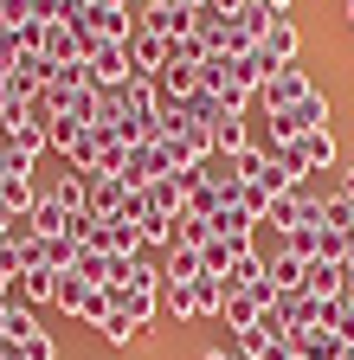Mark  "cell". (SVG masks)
<instances>
[{
	"instance_id": "obj_1",
	"label": "cell",
	"mask_w": 354,
	"mask_h": 360,
	"mask_svg": "<svg viewBox=\"0 0 354 360\" xmlns=\"http://www.w3.org/2000/svg\"><path fill=\"white\" fill-rule=\"evenodd\" d=\"M309 129H335V97L329 90H309L296 110H277L271 116V142H303Z\"/></svg>"
},
{
	"instance_id": "obj_2",
	"label": "cell",
	"mask_w": 354,
	"mask_h": 360,
	"mask_svg": "<svg viewBox=\"0 0 354 360\" xmlns=\"http://www.w3.org/2000/svg\"><path fill=\"white\" fill-rule=\"evenodd\" d=\"M309 180V161H303V142H264V174H258V187L264 193H296Z\"/></svg>"
},
{
	"instance_id": "obj_3",
	"label": "cell",
	"mask_w": 354,
	"mask_h": 360,
	"mask_svg": "<svg viewBox=\"0 0 354 360\" xmlns=\"http://www.w3.org/2000/svg\"><path fill=\"white\" fill-rule=\"evenodd\" d=\"M309 90H316V77H309L303 65H277L271 77H264V90H258V103H264V116H277V110H296Z\"/></svg>"
},
{
	"instance_id": "obj_4",
	"label": "cell",
	"mask_w": 354,
	"mask_h": 360,
	"mask_svg": "<svg viewBox=\"0 0 354 360\" xmlns=\"http://www.w3.org/2000/svg\"><path fill=\"white\" fill-rule=\"evenodd\" d=\"M264 225H277V238H284V232H303V225H322V200L309 193V187L277 193V200H271V219H264Z\"/></svg>"
},
{
	"instance_id": "obj_5",
	"label": "cell",
	"mask_w": 354,
	"mask_h": 360,
	"mask_svg": "<svg viewBox=\"0 0 354 360\" xmlns=\"http://www.w3.org/2000/svg\"><path fill=\"white\" fill-rule=\"evenodd\" d=\"M258 52L271 58V65H303V26H296L290 13H277V20H271V32L258 39Z\"/></svg>"
},
{
	"instance_id": "obj_6",
	"label": "cell",
	"mask_w": 354,
	"mask_h": 360,
	"mask_svg": "<svg viewBox=\"0 0 354 360\" xmlns=\"http://www.w3.org/2000/svg\"><path fill=\"white\" fill-rule=\"evenodd\" d=\"M341 283H348V257H309L303 264V290L316 296V302L341 296Z\"/></svg>"
},
{
	"instance_id": "obj_7",
	"label": "cell",
	"mask_w": 354,
	"mask_h": 360,
	"mask_svg": "<svg viewBox=\"0 0 354 360\" xmlns=\"http://www.w3.org/2000/svg\"><path fill=\"white\" fill-rule=\"evenodd\" d=\"M206 232H213L219 245H232V251H251V238H258V219H245L239 206H219V212L206 219Z\"/></svg>"
},
{
	"instance_id": "obj_8",
	"label": "cell",
	"mask_w": 354,
	"mask_h": 360,
	"mask_svg": "<svg viewBox=\"0 0 354 360\" xmlns=\"http://www.w3.org/2000/svg\"><path fill=\"white\" fill-rule=\"evenodd\" d=\"M0 135H7V142H13L20 155H32V161H39V155H46V148H52V135H46V129H39V122H26V116H20V103H13L7 116H0Z\"/></svg>"
},
{
	"instance_id": "obj_9",
	"label": "cell",
	"mask_w": 354,
	"mask_h": 360,
	"mask_svg": "<svg viewBox=\"0 0 354 360\" xmlns=\"http://www.w3.org/2000/svg\"><path fill=\"white\" fill-rule=\"evenodd\" d=\"M161 65H167V39H155V32H129V71L136 77H161Z\"/></svg>"
},
{
	"instance_id": "obj_10",
	"label": "cell",
	"mask_w": 354,
	"mask_h": 360,
	"mask_svg": "<svg viewBox=\"0 0 354 360\" xmlns=\"http://www.w3.org/2000/svg\"><path fill=\"white\" fill-rule=\"evenodd\" d=\"M58 283H65V270H52V264H39V270H26V277H20V302L26 309H46V302H58Z\"/></svg>"
},
{
	"instance_id": "obj_11",
	"label": "cell",
	"mask_w": 354,
	"mask_h": 360,
	"mask_svg": "<svg viewBox=\"0 0 354 360\" xmlns=\"http://www.w3.org/2000/svg\"><path fill=\"white\" fill-rule=\"evenodd\" d=\"M91 26H97V39H116V45H129V32H136V7L97 0V7H91Z\"/></svg>"
},
{
	"instance_id": "obj_12",
	"label": "cell",
	"mask_w": 354,
	"mask_h": 360,
	"mask_svg": "<svg viewBox=\"0 0 354 360\" xmlns=\"http://www.w3.org/2000/svg\"><path fill=\"white\" fill-rule=\"evenodd\" d=\"M26 225H32L39 238H65V232H71V212L58 206V193H39L32 212H26Z\"/></svg>"
},
{
	"instance_id": "obj_13",
	"label": "cell",
	"mask_w": 354,
	"mask_h": 360,
	"mask_svg": "<svg viewBox=\"0 0 354 360\" xmlns=\"http://www.w3.org/2000/svg\"><path fill=\"white\" fill-rule=\"evenodd\" d=\"M116 309L148 335V328H155V315H161V296H155V290H122V283H116Z\"/></svg>"
},
{
	"instance_id": "obj_14",
	"label": "cell",
	"mask_w": 354,
	"mask_h": 360,
	"mask_svg": "<svg viewBox=\"0 0 354 360\" xmlns=\"http://www.w3.org/2000/svg\"><path fill=\"white\" fill-rule=\"evenodd\" d=\"M303 161H309V174H335V161H341V142H335V129H309L303 135Z\"/></svg>"
},
{
	"instance_id": "obj_15",
	"label": "cell",
	"mask_w": 354,
	"mask_h": 360,
	"mask_svg": "<svg viewBox=\"0 0 354 360\" xmlns=\"http://www.w3.org/2000/svg\"><path fill=\"white\" fill-rule=\"evenodd\" d=\"M116 283H122V290H155V296H161V257H155V251H136V257L122 264Z\"/></svg>"
},
{
	"instance_id": "obj_16",
	"label": "cell",
	"mask_w": 354,
	"mask_h": 360,
	"mask_svg": "<svg viewBox=\"0 0 354 360\" xmlns=\"http://www.w3.org/2000/svg\"><path fill=\"white\" fill-rule=\"evenodd\" d=\"M194 277H206L194 245H174V251H161V283H194Z\"/></svg>"
},
{
	"instance_id": "obj_17",
	"label": "cell",
	"mask_w": 354,
	"mask_h": 360,
	"mask_svg": "<svg viewBox=\"0 0 354 360\" xmlns=\"http://www.w3.org/2000/svg\"><path fill=\"white\" fill-rule=\"evenodd\" d=\"M264 277H271V257H258V245H251V251H239V257H232L226 290H251V283H264Z\"/></svg>"
},
{
	"instance_id": "obj_18",
	"label": "cell",
	"mask_w": 354,
	"mask_h": 360,
	"mask_svg": "<svg viewBox=\"0 0 354 360\" xmlns=\"http://www.w3.org/2000/svg\"><path fill=\"white\" fill-rule=\"evenodd\" d=\"M136 232H142V251H155V257H161V251H174V212H155V206H148Z\"/></svg>"
},
{
	"instance_id": "obj_19",
	"label": "cell",
	"mask_w": 354,
	"mask_h": 360,
	"mask_svg": "<svg viewBox=\"0 0 354 360\" xmlns=\"http://www.w3.org/2000/svg\"><path fill=\"white\" fill-rule=\"evenodd\" d=\"M226 277H194V315H200V322H213V315L219 309H226Z\"/></svg>"
},
{
	"instance_id": "obj_20",
	"label": "cell",
	"mask_w": 354,
	"mask_h": 360,
	"mask_svg": "<svg viewBox=\"0 0 354 360\" xmlns=\"http://www.w3.org/2000/svg\"><path fill=\"white\" fill-rule=\"evenodd\" d=\"M258 315H264V309H258L245 290H232V296H226V309H219V322H226L232 335H245V328H258Z\"/></svg>"
},
{
	"instance_id": "obj_21",
	"label": "cell",
	"mask_w": 354,
	"mask_h": 360,
	"mask_svg": "<svg viewBox=\"0 0 354 360\" xmlns=\"http://www.w3.org/2000/svg\"><path fill=\"white\" fill-rule=\"evenodd\" d=\"M142 193H148V206H155V212H174V219H181V200H187V193H181V180H174V174L148 180Z\"/></svg>"
},
{
	"instance_id": "obj_22",
	"label": "cell",
	"mask_w": 354,
	"mask_h": 360,
	"mask_svg": "<svg viewBox=\"0 0 354 360\" xmlns=\"http://www.w3.org/2000/svg\"><path fill=\"white\" fill-rule=\"evenodd\" d=\"M161 315H174V322H200V315H194V283H161Z\"/></svg>"
},
{
	"instance_id": "obj_23",
	"label": "cell",
	"mask_w": 354,
	"mask_h": 360,
	"mask_svg": "<svg viewBox=\"0 0 354 360\" xmlns=\"http://www.w3.org/2000/svg\"><path fill=\"white\" fill-rule=\"evenodd\" d=\"M97 341H103V347H136V341H142V328H136V322H129V315L116 309V315H110V322L97 328Z\"/></svg>"
},
{
	"instance_id": "obj_24",
	"label": "cell",
	"mask_w": 354,
	"mask_h": 360,
	"mask_svg": "<svg viewBox=\"0 0 354 360\" xmlns=\"http://www.w3.org/2000/svg\"><path fill=\"white\" fill-rule=\"evenodd\" d=\"M232 206H239L245 219H258V225H264V219H271V193H264V187H258V180H245V187H239V200H232Z\"/></svg>"
},
{
	"instance_id": "obj_25",
	"label": "cell",
	"mask_w": 354,
	"mask_h": 360,
	"mask_svg": "<svg viewBox=\"0 0 354 360\" xmlns=\"http://www.w3.org/2000/svg\"><path fill=\"white\" fill-rule=\"evenodd\" d=\"M13 347H20V360H58V341H52L46 328H32V335H20Z\"/></svg>"
},
{
	"instance_id": "obj_26",
	"label": "cell",
	"mask_w": 354,
	"mask_h": 360,
	"mask_svg": "<svg viewBox=\"0 0 354 360\" xmlns=\"http://www.w3.org/2000/svg\"><path fill=\"white\" fill-rule=\"evenodd\" d=\"M219 161H226L239 180H258V174H264V148H258V142H251V148H239V155H219Z\"/></svg>"
},
{
	"instance_id": "obj_27",
	"label": "cell",
	"mask_w": 354,
	"mask_h": 360,
	"mask_svg": "<svg viewBox=\"0 0 354 360\" xmlns=\"http://www.w3.org/2000/svg\"><path fill=\"white\" fill-rule=\"evenodd\" d=\"M271 277H277V290H303V257L277 251V257H271Z\"/></svg>"
},
{
	"instance_id": "obj_28",
	"label": "cell",
	"mask_w": 354,
	"mask_h": 360,
	"mask_svg": "<svg viewBox=\"0 0 354 360\" xmlns=\"http://www.w3.org/2000/svg\"><path fill=\"white\" fill-rule=\"evenodd\" d=\"M52 193H58V206H65V212H84V174H65Z\"/></svg>"
},
{
	"instance_id": "obj_29",
	"label": "cell",
	"mask_w": 354,
	"mask_h": 360,
	"mask_svg": "<svg viewBox=\"0 0 354 360\" xmlns=\"http://www.w3.org/2000/svg\"><path fill=\"white\" fill-rule=\"evenodd\" d=\"M348 232H335V225H322V232H316V257H348Z\"/></svg>"
},
{
	"instance_id": "obj_30",
	"label": "cell",
	"mask_w": 354,
	"mask_h": 360,
	"mask_svg": "<svg viewBox=\"0 0 354 360\" xmlns=\"http://www.w3.org/2000/svg\"><path fill=\"white\" fill-rule=\"evenodd\" d=\"M84 290H97V283H84V277H71V270H65V283H58V309H65V315H77Z\"/></svg>"
},
{
	"instance_id": "obj_31",
	"label": "cell",
	"mask_w": 354,
	"mask_h": 360,
	"mask_svg": "<svg viewBox=\"0 0 354 360\" xmlns=\"http://www.w3.org/2000/svg\"><path fill=\"white\" fill-rule=\"evenodd\" d=\"M20 309H26L20 296H0V347L13 341V328H20Z\"/></svg>"
},
{
	"instance_id": "obj_32",
	"label": "cell",
	"mask_w": 354,
	"mask_h": 360,
	"mask_svg": "<svg viewBox=\"0 0 354 360\" xmlns=\"http://www.w3.org/2000/svg\"><path fill=\"white\" fill-rule=\"evenodd\" d=\"M245 7H251V0H206V7H200V13H213V20H239Z\"/></svg>"
},
{
	"instance_id": "obj_33",
	"label": "cell",
	"mask_w": 354,
	"mask_h": 360,
	"mask_svg": "<svg viewBox=\"0 0 354 360\" xmlns=\"http://www.w3.org/2000/svg\"><path fill=\"white\" fill-rule=\"evenodd\" d=\"M335 193H341V200H354V167H335Z\"/></svg>"
},
{
	"instance_id": "obj_34",
	"label": "cell",
	"mask_w": 354,
	"mask_h": 360,
	"mask_svg": "<svg viewBox=\"0 0 354 360\" xmlns=\"http://www.w3.org/2000/svg\"><path fill=\"white\" fill-rule=\"evenodd\" d=\"M200 360H245V354H239V347H206Z\"/></svg>"
},
{
	"instance_id": "obj_35",
	"label": "cell",
	"mask_w": 354,
	"mask_h": 360,
	"mask_svg": "<svg viewBox=\"0 0 354 360\" xmlns=\"http://www.w3.org/2000/svg\"><path fill=\"white\" fill-rule=\"evenodd\" d=\"M13 103H20V97H13V84H7V77H0V116H7Z\"/></svg>"
},
{
	"instance_id": "obj_36",
	"label": "cell",
	"mask_w": 354,
	"mask_h": 360,
	"mask_svg": "<svg viewBox=\"0 0 354 360\" xmlns=\"http://www.w3.org/2000/svg\"><path fill=\"white\" fill-rule=\"evenodd\" d=\"M341 309H354V270H348V283H341V296H335Z\"/></svg>"
},
{
	"instance_id": "obj_37",
	"label": "cell",
	"mask_w": 354,
	"mask_h": 360,
	"mask_svg": "<svg viewBox=\"0 0 354 360\" xmlns=\"http://www.w3.org/2000/svg\"><path fill=\"white\" fill-rule=\"evenodd\" d=\"M258 7H264V13H290L296 0H258Z\"/></svg>"
},
{
	"instance_id": "obj_38",
	"label": "cell",
	"mask_w": 354,
	"mask_h": 360,
	"mask_svg": "<svg viewBox=\"0 0 354 360\" xmlns=\"http://www.w3.org/2000/svg\"><path fill=\"white\" fill-rule=\"evenodd\" d=\"M341 26H348V32H354V0H341Z\"/></svg>"
},
{
	"instance_id": "obj_39",
	"label": "cell",
	"mask_w": 354,
	"mask_h": 360,
	"mask_svg": "<svg viewBox=\"0 0 354 360\" xmlns=\"http://www.w3.org/2000/svg\"><path fill=\"white\" fill-rule=\"evenodd\" d=\"M13 290H20V283H13V277H7V270H0V296H13Z\"/></svg>"
},
{
	"instance_id": "obj_40",
	"label": "cell",
	"mask_w": 354,
	"mask_h": 360,
	"mask_svg": "<svg viewBox=\"0 0 354 360\" xmlns=\"http://www.w3.org/2000/svg\"><path fill=\"white\" fill-rule=\"evenodd\" d=\"M0 360H20V347H13V341H7V347H0Z\"/></svg>"
},
{
	"instance_id": "obj_41",
	"label": "cell",
	"mask_w": 354,
	"mask_h": 360,
	"mask_svg": "<svg viewBox=\"0 0 354 360\" xmlns=\"http://www.w3.org/2000/svg\"><path fill=\"white\" fill-rule=\"evenodd\" d=\"M348 167H354V161H348Z\"/></svg>"
}]
</instances>
